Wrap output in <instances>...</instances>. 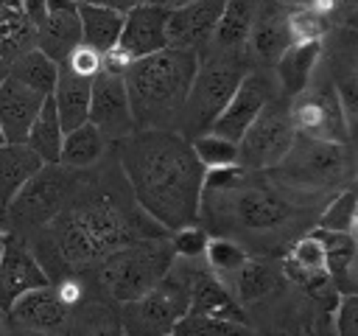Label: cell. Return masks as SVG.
I'll list each match as a JSON object with an SVG mask.
<instances>
[{"instance_id":"8","label":"cell","mask_w":358,"mask_h":336,"mask_svg":"<svg viewBox=\"0 0 358 336\" xmlns=\"http://www.w3.org/2000/svg\"><path fill=\"white\" fill-rule=\"evenodd\" d=\"M81 179L84 171L64 168L59 162L42 165L6 204V224H11L14 235L20 238L34 235L62 213V207L78 190Z\"/></svg>"},{"instance_id":"20","label":"cell","mask_w":358,"mask_h":336,"mask_svg":"<svg viewBox=\"0 0 358 336\" xmlns=\"http://www.w3.org/2000/svg\"><path fill=\"white\" fill-rule=\"evenodd\" d=\"M78 42H81L78 3L76 0H48L45 20L36 28V50H42L50 62L62 64Z\"/></svg>"},{"instance_id":"47","label":"cell","mask_w":358,"mask_h":336,"mask_svg":"<svg viewBox=\"0 0 358 336\" xmlns=\"http://www.w3.org/2000/svg\"><path fill=\"white\" fill-rule=\"evenodd\" d=\"M0 146H6V137H3V132H0Z\"/></svg>"},{"instance_id":"12","label":"cell","mask_w":358,"mask_h":336,"mask_svg":"<svg viewBox=\"0 0 358 336\" xmlns=\"http://www.w3.org/2000/svg\"><path fill=\"white\" fill-rule=\"evenodd\" d=\"M103 140H123L134 132V118L129 109V95L123 76L98 70L90 81V118H87Z\"/></svg>"},{"instance_id":"7","label":"cell","mask_w":358,"mask_h":336,"mask_svg":"<svg viewBox=\"0 0 358 336\" xmlns=\"http://www.w3.org/2000/svg\"><path fill=\"white\" fill-rule=\"evenodd\" d=\"M173 260L176 258L168 238H143L126 244L90 266L92 288L106 302L123 305L157 286V280L171 269Z\"/></svg>"},{"instance_id":"28","label":"cell","mask_w":358,"mask_h":336,"mask_svg":"<svg viewBox=\"0 0 358 336\" xmlns=\"http://www.w3.org/2000/svg\"><path fill=\"white\" fill-rule=\"evenodd\" d=\"M45 162L25 146V143H6L0 146V204L14 199V193L42 168Z\"/></svg>"},{"instance_id":"22","label":"cell","mask_w":358,"mask_h":336,"mask_svg":"<svg viewBox=\"0 0 358 336\" xmlns=\"http://www.w3.org/2000/svg\"><path fill=\"white\" fill-rule=\"evenodd\" d=\"M319 59H322V42H291L271 64L277 92L282 98H294L296 92H302L310 84Z\"/></svg>"},{"instance_id":"26","label":"cell","mask_w":358,"mask_h":336,"mask_svg":"<svg viewBox=\"0 0 358 336\" xmlns=\"http://www.w3.org/2000/svg\"><path fill=\"white\" fill-rule=\"evenodd\" d=\"M255 6H257V0H227L221 17L215 22V31L204 48L243 50L249 31H252V20H255Z\"/></svg>"},{"instance_id":"43","label":"cell","mask_w":358,"mask_h":336,"mask_svg":"<svg viewBox=\"0 0 358 336\" xmlns=\"http://www.w3.org/2000/svg\"><path fill=\"white\" fill-rule=\"evenodd\" d=\"M20 8H22L25 17L31 20V25L39 28L42 20H45V11H48V0H20Z\"/></svg>"},{"instance_id":"41","label":"cell","mask_w":358,"mask_h":336,"mask_svg":"<svg viewBox=\"0 0 358 336\" xmlns=\"http://www.w3.org/2000/svg\"><path fill=\"white\" fill-rule=\"evenodd\" d=\"M62 64H67L73 73H78V76H84V78H92V76L101 70V53H98V50H92L90 45L78 42Z\"/></svg>"},{"instance_id":"23","label":"cell","mask_w":358,"mask_h":336,"mask_svg":"<svg viewBox=\"0 0 358 336\" xmlns=\"http://www.w3.org/2000/svg\"><path fill=\"white\" fill-rule=\"evenodd\" d=\"M310 235L324 249V272L330 274L333 288L341 294H355V235L313 227Z\"/></svg>"},{"instance_id":"5","label":"cell","mask_w":358,"mask_h":336,"mask_svg":"<svg viewBox=\"0 0 358 336\" xmlns=\"http://www.w3.org/2000/svg\"><path fill=\"white\" fill-rule=\"evenodd\" d=\"M252 70V62L246 50H215L201 48L199 50V67L190 81L187 98L182 104L176 132L187 140L204 134L213 129L215 118L238 90L241 78Z\"/></svg>"},{"instance_id":"48","label":"cell","mask_w":358,"mask_h":336,"mask_svg":"<svg viewBox=\"0 0 358 336\" xmlns=\"http://www.w3.org/2000/svg\"><path fill=\"white\" fill-rule=\"evenodd\" d=\"M0 255H3V235H0Z\"/></svg>"},{"instance_id":"42","label":"cell","mask_w":358,"mask_h":336,"mask_svg":"<svg viewBox=\"0 0 358 336\" xmlns=\"http://www.w3.org/2000/svg\"><path fill=\"white\" fill-rule=\"evenodd\" d=\"M336 336H358V297L341 294L336 311Z\"/></svg>"},{"instance_id":"37","label":"cell","mask_w":358,"mask_h":336,"mask_svg":"<svg viewBox=\"0 0 358 336\" xmlns=\"http://www.w3.org/2000/svg\"><path fill=\"white\" fill-rule=\"evenodd\" d=\"M204 258H207V266L213 274L232 277L249 260V252L229 238H210L204 246Z\"/></svg>"},{"instance_id":"31","label":"cell","mask_w":358,"mask_h":336,"mask_svg":"<svg viewBox=\"0 0 358 336\" xmlns=\"http://www.w3.org/2000/svg\"><path fill=\"white\" fill-rule=\"evenodd\" d=\"M14 81H20L22 87H28L31 92L48 98L53 95V87H56V76H59V64L50 62L42 50H28L22 56H17L11 64H8V73Z\"/></svg>"},{"instance_id":"14","label":"cell","mask_w":358,"mask_h":336,"mask_svg":"<svg viewBox=\"0 0 358 336\" xmlns=\"http://www.w3.org/2000/svg\"><path fill=\"white\" fill-rule=\"evenodd\" d=\"M6 314L14 325L25 330L48 333V336H64L70 333V325H73V308L56 294L50 283L20 294Z\"/></svg>"},{"instance_id":"3","label":"cell","mask_w":358,"mask_h":336,"mask_svg":"<svg viewBox=\"0 0 358 336\" xmlns=\"http://www.w3.org/2000/svg\"><path fill=\"white\" fill-rule=\"evenodd\" d=\"M120 146V168L137 207L168 232L199 221L207 168L176 129H134Z\"/></svg>"},{"instance_id":"1","label":"cell","mask_w":358,"mask_h":336,"mask_svg":"<svg viewBox=\"0 0 358 336\" xmlns=\"http://www.w3.org/2000/svg\"><path fill=\"white\" fill-rule=\"evenodd\" d=\"M168 235L165 227L137 207L131 190H109L84 176L62 213L22 241L31 244L28 249L45 269L48 280H59L90 269L126 244Z\"/></svg>"},{"instance_id":"9","label":"cell","mask_w":358,"mask_h":336,"mask_svg":"<svg viewBox=\"0 0 358 336\" xmlns=\"http://www.w3.org/2000/svg\"><path fill=\"white\" fill-rule=\"evenodd\" d=\"M187 272L185 263L171 269L137 300H129L120 305L117 319L123 328V336H171L176 322L187 314Z\"/></svg>"},{"instance_id":"30","label":"cell","mask_w":358,"mask_h":336,"mask_svg":"<svg viewBox=\"0 0 358 336\" xmlns=\"http://www.w3.org/2000/svg\"><path fill=\"white\" fill-rule=\"evenodd\" d=\"M62 140H64V132H62V123H59V115H56V104L53 98L48 95L25 134V146L45 162V165H53L59 162V151H62Z\"/></svg>"},{"instance_id":"50","label":"cell","mask_w":358,"mask_h":336,"mask_svg":"<svg viewBox=\"0 0 358 336\" xmlns=\"http://www.w3.org/2000/svg\"><path fill=\"white\" fill-rule=\"evenodd\" d=\"M76 3H84V0H76Z\"/></svg>"},{"instance_id":"6","label":"cell","mask_w":358,"mask_h":336,"mask_svg":"<svg viewBox=\"0 0 358 336\" xmlns=\"http://www.w3.org/2000/svg\"><path fill=\"white\" fill-rule=\"evenodd\" d=\"M263 174L294 193L313 196L316 190L324 196L352 185V151L350 143L316 140L296 132L285 157Z\"/></svg>"},{"instance_id":"15","label":"cell","mask_w":358,"mask_h":336,"mask_svg":"<svg viewBox=\"0 0 358 336\" xmlns=\"http://www.w3.org/2000/svg\"><path fill=\"white\" fill-rule=\"evenodd\" d=\"M48 274L28 249V244L14 235L3 232V255H0V311H8V305L39 286H48Z\"/></svg>"},{"instance_id":"33","label":"cell","mask_w":358,"mask_h":336,"mask_svg":"<svg viewBox=\"0 0 358 336\" xmlns=\"http://www.w3.org/2000/svg\"><path fill=\"white\" fill-rule=\"evenodd\" d=\"M70 330L76 336H123L117 314L101 302H78L73 308Z\"/></svg>"},{"instance_id":"19","label":"cell","mask_w":358,"mask_h":336,"mask_svg":"<svg viewBox=\"0 0 358 336\" xmlns=\"http://www.w3.org/2000/svg\"><path fill=\"white\" fill-rule=\"evenodd\" d=\"M187 272V300H190V314L213 316V319H229V322H246L243 305L235 300V294L213 274L210 269H196L185 263Z\"/></svg>"},{"instance_id":"46","label":"cell","mask_w":358,"mask_h":336,"mask_svg":"<svg viewBox=\"0 0 358 336\" xmlns=\"http://www.w3.org/2000/svg\"><path fill=\"white\" fill-rule=\"evenodd\" d=\"M6 73H8V64H3V62H0V81L6 78Z\"/></svg>"},{"instance_id":"16","label":"cell","mask_w":358,"mask_h":336,"mask_svg":"<svg viewBox=\"0 0 358 336\" xmlns=\"http://www.w3.org/2000/svg\"><path fill=\"white\" fill-rule=\"evenodd\" d=\"M285 11H288L285 0H257L252 31H249V39L243 48V50H249L252 67L255 64H260V70L271 67L280 59V53L291 45V36L285 28Z\"/></svg>"},{"instance_id":"44","label":"cell","mask_w":358,"mask_h":336,"mask_svg":"<svg viewBox=\"0 0 358 336\" xmlns=\"http://www.w3.org/2000/svg\"><path fill=\"white\" fill-rule=\"evenodd\" d=\"M84 3H95V6H106V8H112V11H120V14H126L129 8H134V6H140V3H151V0H84Z\"/></svg>"},{"instance_id":"25","label":"cell","mask_w":358,"mask_h":336,"mask_svg":"<svg viewBox=\"0 0 358 336\" xmlns=\"http://www.w3.org/2000/svg\"><path fill=\"white\" fill-rule=\"evenodd\" d=\"M235 280V300L241 305H252V302H260L266 297H271L280 283H282V269L268 260L266 255H249V260L232 274Z\"/></svg>"},{"instance_id":"49","label":"cell","mask_w":358,"mask_h":336,"mask_svg":"<svg viewBox=\"0 0 358 336\" xmlns=\"http://www.w3.org/2000/svg\"><path fill=\"white\" fill-rule=\"evenodd\" d=\"M3 232H6V230H3V227H0V235H3Z\"/></svg>"},{"instance_id":"27","label":"cell","mask_w":358,"mask_h":336,"mask_svg":"<svg viewBox=\"0 0 358 336\" xmlns=\"http://www.w3.org/2000/svg\"><path fill=\"white\" fill-rule=\"evenodd\" d=\"M36 48V28L20 8V0L0 3V62L11 64L17 56Z\"/></svg>"},{"instance_id":"36","label":"cell","mask_w":358,"mask_h":336,"mask_svg":"<svg viewBox=\"0 0 358 336\" xmlns=\"http://www.w3.org/2000/svg\"><path fill=\"white\" fill-rule=\"evenodd\" d=\"M190 148L196 154V160L213 171V168H227V165H238V146L232 140H224L213 132H204L199 137L190 140Z\"/></svg>"},{"instance_id":"38","label":"cell","mask_w":358,"mask_h":336,"mask_svg":"<svg viewBox=\"0 0 358 336\" xmlns=\"http://www.w3.org/2000/svg\"><path fill=\"white\" fill-rule=\"evenodd\" d=\"M316 227L336 230V232H355V190H352V185L344 188L338 196H333V202L322 210Z\"/></svg>"},{"instance_id":"45","label":"cell","mask_w":358,"mask_h":336,"mask_svg":"<svg viewBox=\"0 0 358 336\" xmlns=\"http://www.w3.org/2000/svg\"><path fill=\"white\" fill-rule=\"evenodd\" d=\"M0 227L6 230V210H3V204H0Z\"/></svg>"},{"instance_id":"11","label":"cell","mask_w":358,"mask_h":336,"mask_svg":"<svg viewBox=\"0 0 358 336\" xmlns=\"http://www.w3.org/2000/svg\"><path fill=\"white\" fill-rule=\"evenodd\" d=\"M288 118L294 132L316 137V140H333V143H350V126L344 120L336 87L327 81H313L288 98Z\"/></svg>"},{"instance_id":"18","label":"cell","mask_w":358,"mask_h":336,"mask_svg":"<svg viewBox=\"0 0 358 336\" xmlns=\"http://www.w3.org/2000/svg\"><path fill=\"white\" fill-rule=\"evenodd\" d=\"M168 14H171V8L157 6V3H140V6L129 8L123 14L117 48H123L131 56V62L168 48V39H165Z\"/></svg>"},{"instance_id":"40","label":"cell","mask_w":358,"mask_h":336,"mask_svg":"<svg viewBox=\"0 0 358 336\" xmlns=\"http://www.w3.org/2000/svg\"><path fill=\"white\" fill-rule=\"evenodd\" d=\"M291 263H296V266H308V269H324V249H322V244L308 232V235H299L294 244H291V249H288V255H285Z\"/></svg>"},{"instance_id":"29","label":"cell","mask_w":358,"mask_h":336,"mask_svg":"<svg viewBox=\"0 0 358 336\" xmlns=\"http://www.w3.org/2000/svg\"><path fill=\"white\" fill-rule=\"evenodd\" d=\"M78 20H81V42L90 45L92 50L106 53L109 48L117 45V36L123 28L120 11H112L95 3H78Z\"/></svg>"},{"instance_id":"10","label":"cell","mask_w":358,"mask_h":336,"mask_svg":"<svg viewBox=\"0 0 358 336\" xmlns=\"http://www.w3.org/2000/svg\"><path fill=\"white\" fill-rule=\"evenodd\" d=\"M294 126L288 118V98L274 95L260 112L257 118L246 126V132L241 134L238 146V165L243 171H268L274 168L285 151L294 143Z\"/></svg>"},{"instance_id":"2","label":"cell","mask_w":358,"mask_h":336,"mask_svg":"<svg viewBox=\"0 0 358 336\" xmlns=\"http://www.w3.org/2000/svg\"><path fill=\"white\" fill-rule=\"evenodd\" d=\"M313 196L294 193L263 171H243L241 165L213 168L204 174L199 218L215 238H229L246 252L274 255L308 227Z\"/></svg>"},{"instance_id":"17","label":"cell","mask_w":358,"mask_h":336,"mask_svg":"<svg viewBox=\"0 0 358 336\" xmlns=\"http://www.w3.org/2000/svg\"><path fill=\"white\" fill-rule=\"evenodd\" d=\"M224 3L227 0H190L185 6L171 8L168 22H165L168 45L201 50L215 31V22L224 11Z\"/></svg>"},{"instance_id":"39","label":"cell","mask_w":358,"mask_h":336,"mask_svg":"<svg viewBox=\"0 0 358 336\" xmlns=\"http://www.w3.org/2000/svg\"><path fill=\"white\" fill-rule=\"evenodd\" d=\"M168 241H171L173 255L185 258V260H196V258L204 255V246H207V241H210V232H207L204 227H199V224H187V227L173 230V232L168 235Z\"/></svg>"},{"instance_id":"13","label":"cell","mask_w":358,"mask_h":336,"mask_svg":"<svg viewBox=\"0 0 358 336\" xmlns=\"http://www.w3.org/2000/svg\"><path fill=\"white\" fill-rule=\"evenodd\" d=\"M274 95H280L274 78H271L266 70H260V67L249 70V73L241 78V84H238V90L232 92V98L227 101V106L221 109V115L215 118V123H213L210 132L218 134V137H224V140L238 143L241 134L246 132V126L257 118V112H260Z\"/></svg>"},{"instance_id":"24","label":"cell","mask_w":358,"mask_h":336,"mask_svg":"<svg viewBox=\"0 0 358 336\" xmlns=\"http://www.w3.org/2000/svg\"><path fill=\"white\" fill-rule=\"evenodd\" d=\"M90 81L92 78L73 73L67 64H59V76H56V87L50 98L56 104V115H59L64 134L78 129L90 118Z\"/></svg>"},{"instance_id":"21","label":"cell","mask_w":358,"mask_h":336,"mask_svg":"<svg viewBox=\"0 0 358 336\" xmlns=\"http://www.w3.org/2000/svg\"><path fill=\"white\" fill-rule=\"evenodd\" d=\"M42 95L31 92L11 76L0 81V132L6 143H25V134L42 106Z\"/></svg>"},{"instance_id":"4","label":"cell","mask_w":358,"mask_h":336,"mask_svg":"<svg viewBox=\"0 0 358 336\" xmlns=\"http://www.w3.org/2000/svg\"><path fill=\"white\" fill-rule=\"evenodd\" d=\"M199 67V50L162 48L151 56L134 59L126 73V95L134 129H173Z\"/></svg>"},{"instance_id":"35","label":"cell","mask_w":358,"mask_h":336,"mask_svg":"<svg viewBox=\"0 0 358 336\" xmlns=\"http://www.w3.org/2000/svg\"><path fill=\"white\" fill-rule=\"evenodd\" d=\"M285 28H288V36L291 42H322L333 22L316 11H310L308 6L302 3H288V11H285Z\"/></svg>"},{"instance_id":"34","label":"cell","mask_w":358,"mask_h":336,"mask_svg":"<svg viewBox=\"0 0 358 336\" xmlns=\"http://www.w3.org/2000/svg\"><path fill=\"white\" fill-rule=\"evenodd\" d=\"M171 336H260L249 328V322H229V319H213L201 314H185Z\"/></svg>"},{"instance_id":"32","label":"cell","mask_w":358,"mask_h":336,"mask_svg":"<svg viewBox=\"0 0 358 336\" xmlns=\"http://www.w3.org/2000/svg\"><path fill=\"white\" fill-rule=\"evenodd\" d=\"M103 137L98 134V129L87 120L78 129L67 132L62 140V151H59V165L64 168H76V171H90L101 154H103Z\"/></svg>"}]
</instances>
